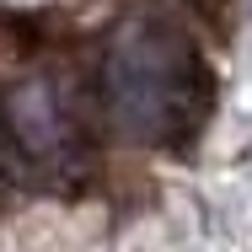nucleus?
Returning <instances> with one entry per match:
<instances>
[{"instance_id": "nucleus-2", "label": "nucleus", "mask_w": 252, "mask_h": 252, "mask_svg": "<svg viewBox=\"0 0 252 252\" xmlns=\"http://www.w3.org/2000/svg\"><path fill=\"white\" fill-rule=\"evenodd\" d=\"M5 134H11L22 151H32V156H54V151L70 145L75 124H70V113H64V97L54 92L49 81H27V86H16L11 102H5Z\"/></svg>"}, {"instance_id": "nucleus-1", "label": "nucleus", "mask_w": 252, "mask_h": 252, "mask_svg": "<svg viewBox=\"0 0 252 252\" xmlns=\"http://www.w3.org/2000/svg\"><path fill=\"white\" fill-rule=\"evenodd\" d=\"M209 75L183 32L161 22H134L107 54V107L134 140H172L204 118Z\"/></svg>"}]
</instances>
